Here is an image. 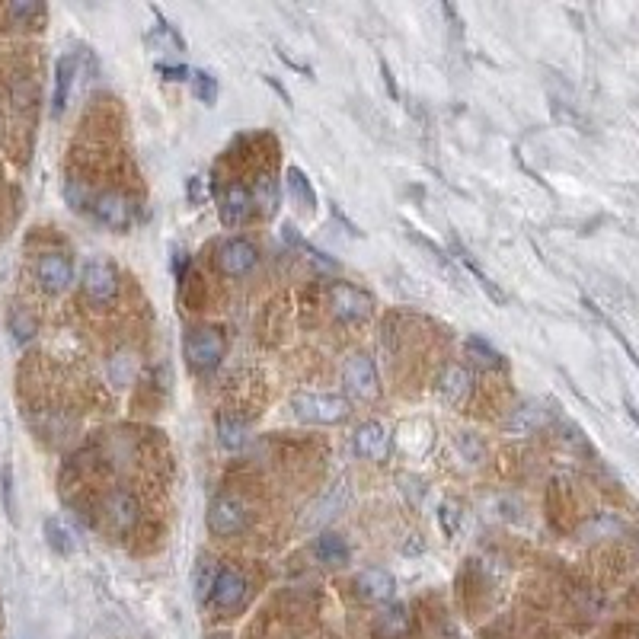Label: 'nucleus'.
<instances>
[{
  "label": "nucleus",
  "instance_id": "3",
  "mask_svg": "<svg viewBox=\"0 0 639 639\" xmlns=\"http://www.w3.org/2000/svg\"><path fill=\"white\" fill-rule=\"evenodd\" d=\"M90 215L109 231H128L135 224V199H128L119 189H106L90 199Z\"/></svg>",
  "mask_w": 639,
  "mask_h": 639
},
{
  "label": "nucleus",
  "instance_id": "2",
  "mask_svg": "<svg viewBox=\"0 0 639 639\" xmlns=\"http://www.w3.org/2000/svg\"><path fill=\"white\" fill-rule=\"evenodd\" d=\"M183 352L192 371H211L224 358V336L215 326H199L186 333Z\"/></svg>",
  "mask_w": 639,
  "mask_h": 639
},
{
  "label": "nucleus",
  "instance_id": "23",
  "mask_svg": "<svg viewBox=\"0 0 639 639\" xmlns=\"http://www.w3.org/2000/svg\"><path fill=\"white\" fill-rule=\"evenodd\" d=\"M464 349H467V355H470L473 362H477L480 368H489V371L505 368L502 352H499V349H493V346H489V342H486V339H480V336H470V339L464 342Z\"/></svg>",
  "mask_w": 639,
  "mask_h": 639
},
{
  "label": "nucleus",
  "instance_id": "12",
  "mask_svg": "<svg viewBox=\"0 0 639 639\" xmlns=\"http://www.w3.org/2000/svg\"><path fill=\"white\" fill-rule=\"evenodd\" d=\"M352 448H355L358 457H365V461H384V457L390 454V432L381 422H365L355 429Z\"/></svg>",
  "mask_w": 639,
  "mask_h": 639
},
{
  "label": "nucleus",
  "instance_id": "10",
  "mask_svg": "<svg viewBox=\"0 0 639 639\" xmlns=\"http://www.w3.org/2000/svg\"><path fill=\"white\" fill-rule=\"evenodd\" d=\"M103 515L112 524V531H131L141 518V505L138 499L128 493V489H109L103 499Z\"/></svg>",
  "mask_w": 639,
  "mask_h": 639
},
{
  "label": "nucleus",
  "instance_id": "30",
  "mask_svg": "<svg viewBox=\"0 0 639 639\" xmlns=\"http://www.w3.org/2000/svg\"><path fill=\"white\" fill-rule=\"evenodd\" d=\"M461 502H441V509H438V524H441V531H445V537H457V531H461Z\"/></svg>",
  "mask_w": 639,
  "mask_h": 639
},
{
  "label": "nucleus",
  "instance_id": "27",
  "mask_svg": "<svg viewBox=\"0 0 639 639\" xmlns=\"http://www.w3.org/2000/svg\"><path fill=\"white\" fill-rule=\"evenodd\" d=\"M617 531H620V521H617L614 515H608V512H601V515L588 518V521L582 524L579 537H582V540H604V537H614Z\"/></svg>",
  "mask_w": 639,
  "mask_h": 639
},
{
  "label": "nucleus",
  "instance_id": "41",
  "mask_svg": "<svg viewBox=\"0 0 639 639\" xmlns=\"http://www.w3.org/2000/svg\"><path fill=\"white\" fill-rule=\"evenodd\" d=\"M266 84H269V87H272V90H275L278 96H282V103H288V106H291V96H288V90H285L282 84H278V80H275V77H266Z\"/></svg>",
  "mask_w": 639,
  "mask_h": 639
},
{
  "label": "nucleus",
  "instance_id": "36",
  "mask_svg": "<svg viewBox=\"0 0 639 639\" xmlns=\"http://www.w3.org/2000/svg\"><path fill=\"white\" fill-rule=\"evenodd\" d=\"M186 199H189V205H202L205 202V179L202 176H189L186 179Z\"/></svg>",
  "mask_w": 639,
  "mask_h": 639
},
{
  "label": "nucleus",
  "instance_id": "32",
  "mask_svg": "<svg viewBox=\"0 0 639 639\" xmlns=\"http://www.w3.org/2000/svg\"><path fill=\"white\" fill-rule=\"evenodd\" d=\"M461 259H464V266L470 269V275H473V278H477V282H480V288H483V291L489 294V298H493L496 304H505V294H502V291L496 288V282H493V278H489V275H486V272H483V269L477 266V262H473V259L467 256V253H461Z\"/></svg>",
  "mask_w": 639,
  "mask_h": 639
},
{
  "label": "nucleus",
  "instance_id": "7",
  "mask_svg": "<svg viewBox=\"0 0 639 639\" xmlns=\"http://www.w3.org/2000/svg\"><path fill=\"white\" fill-rule=\"evenodd\" d=\"M80 285H84V294L93 304H109V301H116V294H119V272L112 269L109 262L93 259L84 266Z\"/></svg>",
  "mask_w": 639,
  "mask_h": 639
},
{
  "label": "nucleus",
  "instance_id": "33",
  "mask_svg": "<svg viewBox=\"0 0 639 639\" xmlns=\"http://www.w3.org/2000/svg\"><path fill=\"white\" fill-rule=\"evenodd\" d=\"M0 496H4V512L10 521H16V505H13V467L4 464L0 470Z\"/></svg>",
  "mask_w": 639,
  "mask_h": 639
},
{
  "label": "nucleus",
  "instance_id": "11",
  "mask_svg": "<svg viewBox=\"0 0 639 639\" xmlns=\"http://www.w3.org/2000/svg\"><path fill=\"white\" fill-rule=\"evenodd\" d=\"M243 601H247V579L240 576L237 569H221L215 588H211V604H215L218 611H237L243 608Z\"/></svg>",
  "mask_w": 639,
  "mask_h": 639
},
{
  "label": "nucleus",
  "instance_id": "40",
  "mask_svg": "<svg viewBox=\"0 0 639 639\" xmlns=\"http://www.w3.org/2000/svg\"><path fill=\"white\" fill-rule=\"evenodd\" d=\"M381 74H384V84H387V93L393 96V100H397L400 96V90H397V84H393V74H390V64L381 58Z\"/></svg>",
  "mask_w": 639,
  "mask_h": 639
},
{
  "label": "nucleus",
  "instance_id": "29",
  "mask_svg": "<svg viewBox=\"0 0 639 639\" xmlns=\"http://www.w3.org/2000/svg\"><path fill=\"white\" fill-rule=\"evenodd\" d=\"M192 93H195V100H199V103L215 106L221 87H218V80L211 77L208 71H195V74H192Z\"/></svg>",
  "mask_w": 639,
  "mask_h": 639
},
{
  "label": "nucleus",
  "instance_id": "5",
  "mask_svg": "<svg viewBox=\"0 0 639 639\" xmlns=\"http://www.w3.org/2000/svg\"><path fill=\"white\" fill-rule=\"evenodd\" d=\"M208 531L215 537H231L247 528V505L234 496H218L208 505Z\"/></svg>",
  "mask_w": 639,
  "mask_h": 639
},
{
  "label": "nucleus",
  "instance_id": "4",
  "mask_svg": "<svg viewBox=\"0 0 639 639\" xmlns=\"http://www.w3.org/2000/svg\"><path fill=\"white\" fill-rule=\"evenodd\" d=\"M330 307L342 323H362V320L371 317L374 298L365 288H358L352 282H333L330 285Z\"/></svg>",
  "mask_w": 639,
  "mask_h": 639
},
{
  "label": "nucleus",
  "instance_id": "16",
  "mask_svg": "<svg viewBox=\"0 0 639 639\" xmlns=\"http://www.w3.org/2000/svg\"><path fill=\"white\" fill-rule=\"evenodd\" d=\"M74 74H77V61L74 55H64L55 64V96H52V116L61 119L64 109H68L71 90H74Z\"/></svg>",
  "mask_w": 639,
  "mask_h": 639
},
{
  "label": "nucleus",
  "instance_id": "14",
  "mask_svg": "<svg viewBox=\"0 0 639 639\" xmlns=\"http://www.w3.org/2000/svg\"><path fill=\"white\" fill-rule=\"evenodd\" d=\"M355 592L368 604H390L393 592H397V582H393L387 569H365V572H358Z\"/></svg>",
  "mask_w": 639,
  "mask_h": 639
},
{
  "label": "nucleus",
  "instance_id": "34",
  "mask_svg": "<svg viewBox=\"0 0 639 639\" xmlns=\"http://www.w3.org/2000/svg\"><path fill=\"white\" fill-rule=\"evenodd\" d=\"M7 13L13 16V20L29 23V20H36V16H45V7L42 4H10Z\"/></svg>",
  "mask_w": 639,
  "mask_h": 639
},
{
  "label": "nucleus",
  "instance_id": "8",
  "mask_svg": "<svg viewBox=\"0 0 639 639\" xmlns=\"http://www.w3.org/2000/svg\"><path fill=\"white\" fill-rule=\"evenodd\" d=\"M36 278H39L42 291H48V294L68 291V285L74 282V262H71V256H64V253H45V256H39Z\"/></svg>",
  "mask_w": 639,
  "mask_h": 639
},
{
  "label": "nucleus",
  "instance_id": "38",
  "mask_svg": "<svg viewBox=\"0 0 639 639\" xmlns=\"http://www.w3.org/2000/svg\"><path fill=\"white\" fill-rule=\"evenodd\" d=\"M186 262H189V259H186L183 250L173 253V272H176V282H179V285H183V278H186Z\"/></svg>",
  "mask_w": 639,
  "mask_h": 639
},
{
  "label": "nucleus",
  "instance_id": "19",
  "mask_svg": "<svg viewBox=\"0 0 639 639\" xmlns=\"http://www.w3.org/2000/svg\"><path fill=\"white\" fill-rule=\"evenodd\" d=\"M547 425V409L540 403H521L512 419H509V432H518V435H528V432H537Z\"/></svg>",
  "mask_w": 639,
  "mask_h": 639
},
{
  "label": "nucleus",
  "instance_id": "13",
  "mask_svg": "<svg viewBox=\"0 0 639 639\" xmlns=\"http://www.w3.org/2000/svg\"><path fill=\"white\" fill-rule=\"evenodd\" d=\"M218 215L227 227H237L253 215V192L240 183H231L218 195Z\"/></svg>",
  "mask_w": 639,
  "mask_h": 639
},
{
  "label": "nucleus",
  "instance_id": "28",
  "mask_svg": "<svg viewBox=\"0 0 639 639\" xmlns=\"http://www.w3.org/2000/svg\"><path fill=\"white\" fill-rule=\"evenodd\" d=\"M7 326H10V333H13V339H16V342H29L32 336L39 333V323H36V317H32V314H26L23 307H13V310H10Z\"/></svg>",
  "mask_w": 639,
  "mask_h": 639
},
{
  "label": "nucleus",
  "instance_id": "22",
  "mask_svg": "<svg viewBox=\"0 0 639 639\" xmlns=\"http://www.w3.org/2000/svg\"><path fill=\"white\" fill-rule=\"evenodd\" d=\"M42 531H45V540H48V547H52L58 556H71L74 553V534H71V528L68 524H64L61 518H45V524H42Z\"/></svg>",
  "mask_w": 639,
  "mask_h": 639
},
{
  "label": "nucleus",
  "instance_id": "35",
  "mask_svg": "<svg viewBox=\"0 0 639 639\" xmlns=\"http://www.w3.org/2000/svg\"><path fill=\"white\" fill-rule=\"evenodd\" d=\"M157 74H163V80H173V84H179V80L192 77L186 64H167V61H160V64H157Z\"/></svg>",
  "mask_w": 639,
  "mask_h": 639
},
{
  "label": "nucleus",
  "instance_id": "6",
  "mask_svg": "<svg viewBox=\"0 0 639 639\" xmlns=\"http://www.w3.org/2000/svg\"><path fill=\"white\" fill-rule=\"evenodd\" d=\"M259 266V250L256 243L234 237V240H224L218 247V269L227 278H243L247 272H253Z\"/></svg>",
  "mask_w": 639,
  "mask_h": 639
},
{
  "label": "nucleus",
  "instance_id": "9",
  "mask_svg": "<svg viewBox=\"0 0 639 639\" xmlns=\"http://www.w3.org/2000/svg\"><path fill=\"white\" fill-rule=\"evenodd\" d=\"M342 381H346V387L362 400H374V397H378V390H381L378 387V371H374V362L368 355L346 358V365H342Z\"/></svg>",
  "mask_w": 639,
  "mask_h": 639
},
{
  "label": "nucleus",
  "instance_id": "31",
  "mask_svg": "<svg viewBox=\"0 0 639 639\" xmlns=\"http://www.w3.org/2000/svg\"><path fill=\"white\" fill-rule=\"evenodd\" d=\"M457 448H461L467 464H483L486 461V441L477 438L473 432H461V435H457Z\"/></svg>",
  "mask_w": 639,
  "mask_h": 639
},
{
  "label": "nucleus",
  "instance_id": "17",
  "mask_svg": "<svg viewBox=\"0 0 639 639\" xmlns=\"http://www.w3.org/2000/svg\"><path fill=\"white\" fill-rule=\"evenodd\" d=\"M438 393L445 403H461L470 393V374L461 365H448L438 378Z\"/></svg>",
  "mask_w": 639,
  "mask_h": 639
},
{
  "label": "nucleus",
  "instance_id": "37",
  "mask_svg": "<svg viewBox=\"0 0 639 639\" xmlns=\"http://www.w3.org/2000/svg\"><path fill=\"white\" fill-rule=\"evenodd\" d=\"M400 553H403V556H419V553H425V537H422V534H413V537H409L406 544L400 547Z\"/></svg>",
  "mask_w": 639,
  "mask_h": 639
},
{
  "label": "nucleus",
  "instance_id": "39",
  "mask_svg": "<svg viewBox=\"0 0 639 639\" xmlns=\"http://www.w3.org/2000/svg\"><path fill=\"white\" fill-rule=\"evenodd\" d=\"M330 211H333V218H336V221H339L342 227H346V231H349V234H355V237H362V231H358V227H355V224H352V221H349L346 215H342V208H339V205H330Z\"/></svg>",
  "mask_w": 639,
  "mask_h": 639
},
{
  "label": "nucleus",
  "instance_id": "20",
  "mask_svg": "<svg viewBox=\"0 0 639 639\" xmlns=\"http://www.w3.org/2000/svg\"><path fill=\"white\" fill-rule=\"evenodd\" d=\"M221 566L211 560V556H199V563H195L192 569V592H195V601H211V588H215V579H218Z\"/></svg>",
  "mask_w": 639,
  "mask_h": 639
},
{
  "label": "nucleus",
  "instance_id": "25",
  "mask_svg": "<svg viewBox=\"0 0 639 639\" xmlns=\"http://www.w3.org/2000/svg\"><path fill=\"white\" fill-rule=\"evenodd\" d=\"M218 441L227 451H237L247 445V422H240L234 416H221L218 419Z\"/></svg>",
  "mask_w": 639,
  "mask_h": 639
},
{
  "label": "nucleus",
  "instance_id": "1",
  "mask_svg": "<svg viewBox=\"0 0 639 639\" xmlns=\"http://www.w3.org/2000/svg\"><path fill=\"white\" fill-rule=\"evenodd\" d=\"M294 416L310 425H336L349 416V400L336 393H298L291 400Z\"/></svg>",
  "mask_w": 639,
  "mask_h": 639
},
{
  "label": "nucleus",
  "instance_id": "15",
  "mask_svg": "<svg viewBox=\"0 0 639 639\" xmlns=\"http://www.w3.org/2000/svg\"><path fill=\"white\" fill-rule=\"evenodd\" d=\"M409 630H413V617H409L406 604H387L374 620V636L378 639H406Z\"/></svg>",
  "mask_w": 639,
  "mask_h": 639
},
{
  "label": "nucleus",
  "instance_id": "18",
  "mask_svg": "<svg viewBox=\"0 0 639 639\" xmlns=\"http://www.w3.org/2000/svg\"><path fill=\"white\" fill-rule=\"evenodd\" d=\"M253 192V205H259L262 215H275L278 211V202H282V186H278V179L269 176V173H259L256 176V183L250 186Z\"/></svg>",
  "mask_w": 639,
  "mask_h": 639
},
{
  "label": "nucleus",
  "instance_id": "26",
  "mask_svg": "<svg viewBox=\"0 0 639 639\" xmlns=\"http://www.w3.org/2000/svg\"><path fill=\"white\" fill-rule=\"evenodd\" d=\"M282 231H285V240L291 243V247H294V250H304V253H307L310 259H314V262H317V266H323V269H330V272H336V269H339V262H336V259H330V253H323V250H317V247H314V243H307V240H304L301 234H294V227H291V224H285V227H282Z\"/></svg>",
  "mask_w": 639,
  "mask_h": 639
},
{
  "label": "nucleus",
  "instance_id": "21",
  "mask_svg": "<svg viewBox=\"0 0 639 639\" xmlns=\"http://www.w3.org/2000/svg\"><path fill=\"white\" fill-rule=\"evenodd\" d=\"M314 553H317V560L326 563V566H342V563H349V544L342 540L339 534H320L314 540Z\"/></svg>",
  "mask_w": 639,
  "mask_h": 639
},
{
  "label": "nucleus",
  "instance_id": "24",
  "mask_svg": "<svg viewBox=\"0 0 639 639\" xmlns=\"http://www.w3.org/2000/svg\"><path fill=\"white\" fill-rule=\"evenodd\" d=\"M285 183H288V195L298 205H304V208H314L317 205V192H314V186H310V179H307V173L301 167H291Z\"/></svg>",
  "mask_w": 639,
  "mask_h": 639
}]
</instances>
